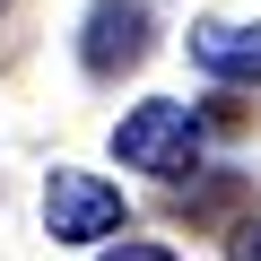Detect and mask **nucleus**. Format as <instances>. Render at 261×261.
I'll return each mask as SVG.
<instances>
[{"mask_svg":"<svg viewBox=\"0 0 261 261\" xmlns=\"http://www.w3.org/2000/svg\"><path fill=\"white\" fill-rule=\"evenodd\" d=\"M113 157L130 174H157V183H183L200 166V113L174 105V96H148V105H130L113 122Z\"/></svg>","mask_w":261,"mask_h":261,"instance_id":"f257e3e1","label":"nucleus"},{"mask_svg":"<svg viewBox=\"0 0 261 261\" xmlns=\"http://www.w3.org/2000/svg\"><path fill=\"white\" fill-rule=\"evenodd\" d=\"M44 226H53V244H105V235H122V192H113L105 174L53 166V183H44Z\"/></svg>","mask_w":261,"mask_h":261,"instance_id":"f03ea898","label":"nucleus"},{"mask_svg":"<svg viewBox=\"0 0 261 261\" xmlns=\"http://www.w3.org/2000/svg\"><path fill=\"white\" fill-rule=\"evenodd\" d=\"M148 35H157L148 0H87V18H79V61H87V79L140 70V61H148Z\"/></svg>","mask_w":261,"mask_h":261,"instance_id":"7ed1b4c3","label":"nucleus"},{"mask_svg":"<svg viewBox=\"0 0 261 261\" xmlns=\"http://www.w3.org/2000/svg\"><path fill=\"white\" fill-rule=\"evenodd\" d=\"M192 70L218 87H261V27L244 18H200L192 27Z\"/></svg>","mask_w":261,"mask_h":261,"instance_id":"20e7f679","label":"nucleus"},{"mask_svg":"<svg viewBox=\"0 0 261 261\" xmlns=\"http://www.w3.org/2000/svg\"><path fill=\"white\" fill-rule=\"evenodd\" d=\"M226 261H261V218H244V226H235V244H226Z\"/></svg>","mask_w":261,"mask_h":261,"instance_id":"39448f33","label":"nucleus"},{"mask_svg":"<svg viewBox=\"0 0 261 261\" xmlns=\"http://www.w3.org/2000/svg\"><path fill=\"white\" fill-rule=\"evenodd\" d=\"M105 261H174V252H166V244H113Z\"/></svg>","mask_w":261,"mask_h":261,"instance_id":"423d86ee","label":"nucleus"},{"mask_svg":"<svg viewBox=\"0 0 261 261\" xmlns=\"http://www.w3.org/2000/svg\"><path fill=\"white\" fill-rule=\"evenodd\" d=\"M0 9H9V0H0Z\"/></svg>","mask_w":261,"mask_h":261,"instance_id":"0eeeda50","label":"nucleus"}]
</instances>
